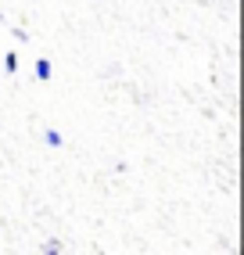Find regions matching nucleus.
<instances>
[{
	"label": "nucleus",
	"mask_w": 244,
	"mask_h": 255,
	"mask_svg": "<svg viewBox=\"0 0 244 255\" xmlns=\"http://www.w3.org/2000/svg\"><path fill=\"white\" fill-rule=\"evenodd\" d=\"M36 76H40V79L50 76V65H47V61H36Z\"/></svg>",
	"instance_id": "obj_2"
},
{
	"label": "nucleus",
	"mask_w": 244,
	"mask_h": 255,
	"mask_svg": "<svg viewBox=\"0 0 244 255\" xmlns=\"http://www.w3.org/2000/svg\"><path fill=\"white\" fill-rule=\"evenodd\" d=\"M40 252H43V255H61V245H58V241H47Z\"/></svg>",
	"instance_id": "obj_1"
}]
</instances>
